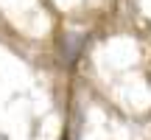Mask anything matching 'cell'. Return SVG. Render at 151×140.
I'll return each mask as SVG.
<instances>
[{
    "label": "cell",
    "instance_id": "obj_1",
    "mask_svg": "<svg viewBox=\"0 0 151 140\" xmlns=\"http://www.w3.org/2000/svg\"><path fill=\"white\" fill-rule=\"evenodd\" d=\"M87 42H90V37H87V34H76V31L62 34V37H59V62H62L65 67H73L76 62L81 59Z\"/></svg>",
    "mask_w": 151,
    "mask_h": 140
},
{
    "label": "cell",
    "instance_id": "obj_2",
    "mask_svg": "<svg viewBox=\"0 0 151 140\" xmlns=\"http://www.w3.org/2000/svg\"><path fill=\"white\" fill-rule=\"evenodd\" d=\"M65 140H67V137H65Z\"/></svg>",
    "mask_w": 151,
    "mask_h": 140
}]
</instances>
